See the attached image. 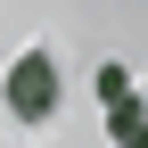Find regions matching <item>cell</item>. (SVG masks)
Wrapping results in <instances>:
<instances>
[{
	"instance_id": "6da1fadb",
	"label": "cell",
	"mask_w": 148,
	"mask_h": 148,
	"mask_svg": "<svg viewBox=\"0 0 148 148\" xmlns=\"http://www.w3.org/2000/svg\"><path fill=\"white\" fill-rule=\"evenodd\" d=\"M0 99H8L16 123H49V115H58V99H66V66H58V49H49V41L16 49V58H8V82H0Z\"/></svg>"
},
{
	"instance_id": "7a4b0ae2",
	"label": "cell",
	"mask_w": 148,
	"mask_h": 148,
	"mask_svg": "<svg viewBox=\"0 0 148 148\" xmlns=\"http://www.w3.org/2000/svg\"><path fill=\"white\" fill-rule=\"evenodd\" d=\"M99 99H107V140L115 148H148V107L132 99V74L123 66H99Z\"/></svg>"
}]
</instances>
